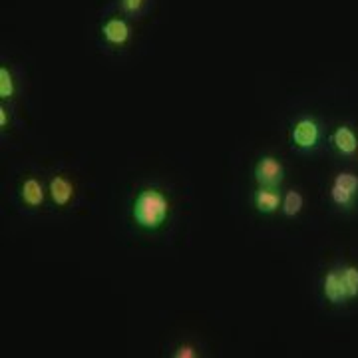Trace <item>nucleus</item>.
Segmentation results:
<instances>
[{"instance_id": "0eeeda50", "label": "nucleus", "mask_w": 358, "mask_h": 358, "mask_svg": "<svg viewBox=\"0 0 358 358\" xmlns=\"http://www.w3.org/2000/svg\"><path fill=\"white\" fill-rule=\"evenodd\" d=\"M48 195L56 207H66L74 199V183L64 173H56L48 183Z\"/></svg>"}, {"instance_id": "39448f33", "label": "nucleus", "mask_w": 358, "mask_h": 358, "mask_svg": "<svg viewBox=\"0 0 358 358\" xmlns=\"http://www.w3.org/2000/svg\"><path fill=\"white\" fill-rule=\"evenodd\" d=\"M285 179V166L275 155H263L255 164V181L259 185L279 187Z\"/></svg>"}, {"instance_id": "f8f14e48", "label": "nucleus", "mask_w": 358, "mask_h": 358, "mask_svg": "<svg viewBox=\"0 0 358 358\" xmlns=\"http://www.w3.org/2000/svg\"><path fill=\"white\" fill-rule=\"evenodd\" d=\"M14 96H16V80L13 72L8 66H0V98L6 102L13 100Z\"/></svg>"}, {"instance_id": "9b49d317", "label": "nucleus", "mask_w": 358, "mask_h": 358, "mask_svg": "<svg viewBox=\"0 0 358 358\" xmlns=\"http://www.w3.org/2000/svg\"><path fill=\"white\" fill-rule=\"evenodd\" d=\"M303 207H305V199H303L301 192L291 189V192H287L282 195L281 211L285 217H296L303 211Z\"/></svg>"}, {"instance_id": "f03ea898", "label": "nucleus", "mask_w": 358, "mask_h": 358, "mask_svg": "<svg viewBox=\"0 0 358 358\" xmlns=\"http://www.w3.org/2000/svg\"><path fill=\"white\" fill-rule=\"evenodd\" d=\"M331 201L341 209H350L358 197V176L352 171H338L331 183Z\"/></svg>"}, {"instance_id": "423d86ee", "label": "nucleus", "mask_w": 358, "mask_h": 358, "mask_svg": "<svg viewBox=\"0 0 358 358\" xmlns=\"http://www.w3.org/2000/svg\"><path fill=\"white\" fill-rule=\"evenodd\" d=\"M322 294L329 303L343 305L348 301L345 279H343V268H331L324 279H322Z\"/></svg>"}, {"instance_id": "dca6fc26", "label": "nucleus", "mask_w": 358, "mask_h": 358, "mask_svg": "<svg viewBox=\"0 0 358 358\" xmlns=\"http://www.w3.org/2000/svg\"><path fill=\"white\" fill-rule=\"evenodd\" d=\"M8 122H10V117H8V110L2 106V108H0V128L2 129L8 128Z\"/></svg>"}, {"instance_id": "9d476101", "label": "nucleus", "mask_w": 358, "mask_h": 358, "mask_svg": "<svg viewBox=\"0 0 358 358\" xmlns=\"http://www.w3.org/2000/svg\"><path fill=\"white\" fill-rule=\"evenodd\" d=\"M331 141H333L334 150L341 155H346V157L357 155L358 138L357 134L352 131V128H348V126H338V128L333 131Z\"/></svg>"}, {"instance_id": "20e7f679", "label": "nucleus", "mask_w": 358, "mask_h": 358, "mask_svg": "<svg viewBox=\"0 0 358 358\" xmlns=\"http://www.w3.org/2000/svg\"><path fill=\"white\" fill-rule=\"evenodd\" d=\"M102 38L112 48H124L131 42L134 30L124 16H110L102 22Z\"/></svg>"}, {"instance_id": "4468645a", "label": "nucleus", "mask_w": 358, "mask_h": 358, "mask_svg": "<svg viewBox=\"0 0 358 358\" xmlns=\"http://www.w3.org/2000/svg\"><path fill=\"white\" fill-rule=\"evenodd\" d=\"M120 10L126 16H138L143 10V6L148 4V0H117Z\"/></svg>"}, {"instance_id": "ddd939ff", "label": "nucleus", "mask_w": 358, "mask_h": 358, "mask_svg": "<svg viewBox=\"0 0 358 358\" xmlns=\"http://www.w3.org/2000/svg\"><path fill=\"white\" fill-rule=\"evenodd\" d=\"M341 268H343V279H345L348 301H352L358 296V267L357 265H345Z\"/></svg>"}, {"instance_id": "7ed1b4c3", "label": "nucleus", "mask_w": 358, "mask_h": 358, "mask_svg": "<svg viewBox=\"0 0 358 358\" xmlns=\"http://www.w3.org/2000/svg\"><path fill=\"white\" fill-rule=\"evenodd\" d=\"M320 136H322V131H320L319 122L315 117H308V115L299 117L291 128V141L301 152L315 150L319 145Z\"/></svg>"}, {"instance_id": "f257e3e1", "label": "nucleus", "mask_w": 358, "mask_h": 358, "mask_svg": "<svg viewBox=\"0 0 358 358\" xmlns=\"http://www.w3.org/2000/svg\"><path fill=\"white\" fill-rule=\"evenodd\" d=\"M169 213L171 201L159 187H143L131 203V219L140 229H162L169 219Z\"/></svg>"}, {"instance_id": "2eb2a0df", "label": "nucleus", "mask_w": 358, "mask_h": 358, "mask_svg": "<svg viewBox=\"0 0 358 358\" xmlns=\"http://www.w3.org/2000/svg\"><path fill=\"white\" fill-rule=\"evenodd\" d=\"M173 357L176 358H197L199 352H197V346L192 345V343H181V345L176 346L173 350Z\"/></svg>"}, {"instance_id": "6e6552de", "label": "nucleus", "mask_w": 358, "mask_h": 358, "mask_svg": "<svg viewBox=\"0 0 358 358\" xmlns=\"http://www.w3.org/2000/svg\"><path fill=\"white\" fill-rule=\"evenodd\" d=\"M46 195H48V189L44 187L42 179L30 176V178H26L24 181L20 183V199H22V203H24L26 207H30V209H38V207H42Z\"/></svg>"}, {"instance_id": "1a4fd4ad", "label": "nucleus", "mask_w": 358, "mask_h": 358, "mask_svg": "<svg viewBox=\"0 0 358 358\" xmlns=\"http://www.w3.org/2000/svg\"><path fill=\"white\" fill-rule=\"evenodd\" d=\"M281 193L277 187H268V185H259L257 192L253 193V205L259 213L263 215H271L281 207Z\"/></svg>"}]
</instances>
